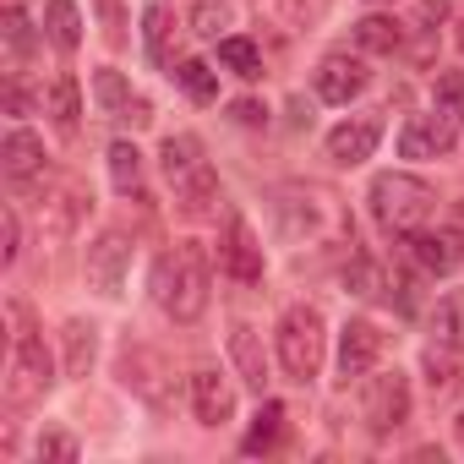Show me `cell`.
<instances>
[{
    "mask_svg": "<svg viewBox=\"0 0 464 464\" xmlns=\"http://www.w3.org/2000/svg\"><path fill=\"white\" fill-rule=\"evenodd\" d=\"M229 361H236V372H241L246 388L263 393V382H268V355H263V334H257L252 323H236V328H229Z\"/></svg>",
    "mask_w": 464,
    "mask_h": 464,
    "instance_id": "cell-18",
    "label": "cell"
},
{
    "mask_svg": "<svg viewBox=\"0 0 464 464\" xmlns=\"http://www.w3.org/2000/svg\"><path fill=\"white\" fill-rule=\"evenodd\" d=\"M431 334H437V344H448V350L464 344V290H453V295L437 301V312H431Z\"/></svg>",
    "mask_w": 464,
    "mask_h": 464,
    "instance_id": "cell-27",
    "label": "cell"
},
{
    "mask_svg": "<svg viewBox=\"0 0 464 464\" xmlns=\"http://www.w3.org/2000/svg\"><path fill=\"white\" fill-rule=\"evenodd\" d=\"M377 6H382V0H377Z\"/></svg>",
    "mask_w": 464,
    "mask_h": 464,
    "instance_id": "cell-42",
    "label": "cell"
},
{
    "mask_svg": "<svg viewBox=\"0 0 464 464\" xmlns=\"http://www.w3.org/2000/svg\"><path fill=\"white\" fill-rule=\"evenodd\" d=\"M44 110H50V121H55V131H77V115H82V88H77V77H55L50 82V93H44Z\"/></svg>",
    "mask_w": 464,
    "mask_h": 464,
    "instance_id": "cell-22",
    "label": "cell"
},
{
    "mask_svg": "<svg viewBox=\"0 0 464 464\" xmlns=\"http://www.w3.org/2000/svg\"><path fill=\"white\" fill-rule=\"evenodd\" d=\"M0 164H6V180L28 186V180H39L50 169V153H44V142L34 131L17 126V131H6V142H0Z\"/></svg>",
    "mask_w": 464,
    "mask_h": 464,
    "instance_id": "cell-15",
    "label": "cell"
},
{
    "mask_svg": "<svg viewBox=\"0 0 464 464\" xmlns=\"http://www.w3.org/2000/svg\"><path fill=\"white\" fill-rule=\"evenodd\" d=\"M453 39H459V50H464V17H459V28H453Z\"/></svg>",
    "mask_w": 464,
    "mask_h": 464,
    "instance_id": "cell-40",
    "label": "cell"
},
{
    "mask_svg": "<svg viewBox=\"0 0 464 464\" xmlns=\"http://www.w3.org/2000/svg\"><path fill=\"white\" fill-rule=\"evenodd\" d=\"M66 372L72 377H88L93 372V361H99V328L93 323H66Z\"/></svg>",
    "mask_w": 464,
    "mask_h": 464,
    "instance_id": "cell-24",
    "label": "cell"
},
{
    "mask_svg": "<svg viewBox=\"0 0 464 464\" xmlns=\"http://www.w3.org/2000/svg\"><path fill=\"white\" fill-rule=\"evenodd\" d=\"M142 28H148V61L164 66L169 61V12L164 6H148L142 12Z\"/></svg>",
    "mask_w": 464,
    "mask_h": 464,
    "instance_id": "cell-31",
    "label": "cell"
},
{
    "mask_svg": "<svg viewBox=\"0 0 464 464\" xmlns=\"http://www.w3.org/2000/svg\"><path fill=\"white\" fill-rule=\"evenodd\" d=\"M39 459H55V464H72V459H77V442H72L66 431H44V437H39Z\"/></svg>",
    "mask_w": 464,
    "mask_h": 464,
    "instance_id": "cell-35",
    "label": "cell"
},
{
    "mask_svg": "<svg viewBox=\"0 0 464 464\" xmlns=\"http://www.w3.org/2000/svg\"><path fill=\"white\" fill-rule=\"evenodd\" d=\"M410 252H415V263L426 268V274H453L459 263H464V236L459 229H415L410 236Z\"/></svg>",
    "mask_w": 464,
    "mask_h": 464,
    "instance_id": "cell-13",
    "label": "cell"
},
{
    "mask_svg": "<svg viewBox=\"0 0 464 464\" xmlns=\"http://www.w3.org/2000/svg\"><path fill=\"white\" fill-rule=\"evenodd\" d=\"M437 213V191L420 180V175H404V169H388L372 180V218L388 229V236L410 241L415 229H426Z\"/></svg>",
    "mask_w": 464,
    "mask_h": 464,
    "instance_id": "cell-3",
    "label": "cell"
},
{
    "mask_svg": "<svg viewBox=\"0 0 464 464\" xmlns=\"http://www.w3.org/2000/svg\"><path fill=\"white\" fill-rule=\"evenodd\" d=\"M99 17H104V39L110 44H126V17H121V0H93Z\"/></svg>",
    "mask_w": 464,
    "mask_h": 464,
    "instance_id": "cell-36",
    "label": "cell"
},
{
    "mask_svg": "<svg viewBox=\"0 0 464 464\" xmlns=\"http://www.w3.org/2000/svg\"><path fill=\"white\" fill-rule=\"evenodd\" d=\"M159 159H164V175H169L180 208H186V213H208L213 197H218V175H213V164L202 159V142H197L191 131H175V137H164V153H159Z\"/></svg>",
    "mask_w": 464,
    "mask_h": 464,
    "instance_id": "cell-4",
    "label": "cell"
},
{
    "mask_svg": "<svg viewBox=\"0 0 464 464\" xmlns=\"http://www.w3.org/2000/svg\"><path fill=\"white\" fill-rule=\"evenodd\" d=\"M126 268H131V246H126V236H115V229L88 246V285H93L99 295H121Z\"/></svg>",
    "mask_w": 464,
    "mask_h": 464,
    "instance_id": "cell-10",
    "label": "cell"
},
{
    "mask_svg": "<svg viewBox=\"0 0 464 464\" xmlns=\"http://www.w3.org/2000/svg\"><path fill=\"white\" fill-rule=\"evenodd\" d=\"M110 180H115L121 197H137L142 202V153L131 142H115L110 148Z\"/></svg>",
    "mask_w": 464,
    "mask_h": 464,
    "instance_id": "cell-25",
    "label": "cell"
},
{
    "mask_svg": "<svg viewBox=\"0 0 464 464\" xmlns=\"http://www.w3.org/2000/svg\"><path fill=\"white\" fill-rule=\"evenodd\" d=\"M274 213H279V229H285V241L295 246H317V241H344L350 236V218L339 208V197L328 186H279L274 197Z\"/></svg>",
    "mask_w": 464,
    "mask_h": 464,
    "instance_id": "cell-2",
    "label": "cell"
},
{
    "mask_svg": "<svg viewBox=\"0 0 464 464\" xmlns=\"http://www.w3.org/2000/svg\"><path fill=\"white\" fill-rule=\"evenodd\" d=\"M224 23H229V12L218 6V0H202V6L191 12V34H202V39H218Z\"/></svg>",
    "mask_w": 464,
    "mask_h": 464,
    "instance_id": "cell-34",
    "label": "cell"
},
{
    "mask_svg": "<svg viewBox=\"0 0 464 464\" xmlns=\"http://www.w3.org/2000/svg\"><path fill=\"white\" fill-rule=\"evenodd\" d=\"M208 285H213V268L197 241H180L175 252H164L153 263V301L175 323H197L208 312Z\"/></svg>",
    "mask_w": 464,
    "mask_h": 464,
    "instance_id": "cell-1",
    "label": "cell"
},
{
    "mask_svg": "<svg viewBox=\"0 0 464 464\" xmlns=\"http://www.w3.org/2000/svg\"><path fill=\"white\" fill-rule=\"evenodd\" d=\"M28 44H34V34H28V17L12 6V12H6V50H12V66H23Z\"/></svg>",
    "mask_w": 464,
    "mask_h": 464,
    "instance_id": "cell-33",
    "label": "cell"
},
{
    "mask_svg": "<svg viewBox=\"0 0 464 464\" xmlns=\"http://www.w3.org/2000/svg\"><path fill=\"white\" fill-rule=\"evenodd\" d=\"M274 344H279V366L295 377V382H312L323 372V350H328V323L317 306H290L274 328Z\"/></svg>",
    "mask_w": 464,
    "mask_h": 464,
    "instance_id": "cell-5",
    "label": "cell"
},
{
    "mask_svg": "<svg viewBox=\"0 0 464 464\" xmlns=\"http://www.w3.org/2000/svg\"><path fill=\"white\" fill-rule=\"evenodd\" d=\"M361 415H366V426H372L377 437L399 431V426L410 420V382H404V372H382V377H372V382H366V404H361Z\"/></svg>",
    "mask_w": 464,
    "mask_h": 464,
    "instance_id": "cell-7",
    "label": "cell"
},
{
    "mask_svg": "<svg viewBox=\"0 0 464 464\" xmlns=\"http://www.w3.org/2000/svg\"><path fill=\"white\" fill-rule=\"evenodd\" d=\"M355 44H361V50H372V55H393V50L404 44V23H399V17L372 12V17H361V23H355Z\"/></svg>",
    "mask_w": 464,
    "mask_h": 464,
    "instance_id": "cell-21",
    "label": "cell"
},
{
    "mask_svg": "<svg viewBox=\"0 0 464 464\" xmlns=\"http://www.w3.org/2000/svg\"><path fill=\"white\" fill-rule=\"evenodd\" d=\"M159 377H164V361H159V355H148V350H126V355H121V382L137 388V393L153 399V404L164 399V382H159Z\"/></svg>",
    "mask_w": 464,
    "mask_h": 464,
    "instance_id": "cell-20",
    "label": "cell"
},
{
    "mask_svg": "<svg viewBox=\"0 0 464 464\" xmlns=\"http://www.w3.org/2000/svg\"><path fill=\"white\" fill-rule=\"evenodd\" d=\"M377 137H382V126L377 121H344V126H334L328 131V159L334 164H366L372 153H377Z\"/></svg>",
    "mask_w": 464,
    "mask_h": 464,
    "instance_id": "cell-16",
    "label": "cell"
},
{
    "mask_svg": "<svg viewBox=\"0 0 464 464\" xmlns=\"http://www.w3.org/2000/svg\"><path fill=\"white\" fill-rule=\"evenodd\" d=\"M453 426H459V442H464V415H459V420H453Z\"/></svg>",
    "mask_w": 464,
    "mask_h": 464,
    "instance_id": "cell-41",
    "label": "cell"
},
{
    "mask_svg": "<svg viewBox=\"0 0 464 464\" xmlns=\"http://www.w3.org/2000/svg\"><path fill=\"white\" fill-rule=\"evenodd\" d=\"M263 115H268V110H263V104H252V99H241V104H236V121H241V126H263Z\"/></svg>",
    "mask_w": 464,
    "mask_h": 464,
    "instance_id": "cell-39",
    "label": "cell"
},
{
    "mask_svg": "<svg viewBox=\"0 0 464 464\" xmlns=\"http://www.w3.org/2000/svg\"><path fill=\"white\" fill-rule=\"evenodd\" d=\"M44 34L55 50H77L82 44V17H77V0H44Z\"/></svg>",
    "mask_w": 464,
    "mask_h": 464,
    "instance_id": "cell-23",
    "label": "cell"
},
{
    "mask_svg": "<svg viewBox=\"0 0 464 464\" xmlns=\"http://www.w3.org/2000/svg\"><path fill=\"white\" fill-rule=\"evenodd\" d=\"M344 285H350L355 295H377V268H372L366 257H355V268L344 274Z\"/></svg>",
    "mask_w": 464,
    "mask_h": 464,
    "instance_id": "cell-37",
    "label": "cell"
},
{
    "mask_svg": "<svg viewBox=\"0 0 464 464\" xmlns=\"http://www.w3.org/2000/svg\"><path fill=\"white\" fill-rule=\"evenodd\" d=\"M93 99H99V110H104V115H115V121H131V126H148V121H153V104H148V99H137V93H131V82H126L121 72H110V66L93 77Z\"/></svg>",
    "mask_w": 464,
    "mask_h": 464,
    "instance_id": "cell-12",
    "label": "cell"
},
{
    "mask_svg": "<svg viewBox=\"0 0 464 464\" xmlns=\"http://www.w3.org/2000/svg\"><path fill=\"white\" fill-rule=\"evenodd\" d=\"M366 82H372V72H366L361 55H344V50H339V55H328V61L317 66V99H323V104H350Z\"/></svg>",
    "mask_w": 464,
    "mask_h": 464,
    "instance_id": "cell-11",
    "label": "cell"
},
{
    "mask_svg": "<svg viewBox=\"0 0 464 464\" xmlns=\"http://www.w3.org/2000/svg\"><path fill=\"white\" fill-rule=\"evenodd\" d=\"M191 410L202 426H224L236 415V393H229V382L218 372H191Z\"/></svg>",
    "mask_w": 464,
    "mask_h": 464,
    "instance_id": "cell-17",
    "label": "cell"
},
{
    "mask_svg": "<svg viewBox=\"0 0 464 464\" xmlns=\"http://www.w3.org/2000/svg\"><path fill=\"white\" fill-rule=\"evenodd\" d=\"M431 99H437V110H442V115L464 121V72H442V77L431 82Z\"/></svg>",
    "mask_w": 464,
    "mask_h": 464,
    "instance_id": "cell-32",
    "label": "cell"
},
{
    "mask_svg": "<svg viewBox=\"0 0 464 464\" xmlns=\"http://www.w3.org/2000/svg\"><path fill=\"white\" fill-rule=\"evenodd\" d=\"M420 366H426V388H431L437 399L459 388V361H453V350H448V344H431Z\"/></svg>",
    "mask_w": 464,
    "mask_h": 464,
    "instance_id": "cell-28",
    "label": "cell"
},
{
    "mask_svg": "<svg viewBox=\"0 0 464 464\" xmlns=\"http://www.w3.org/2000/svg\"><path fill=\"white\" fill-rule=\"evenodd\" d=\"M0 236H6V263H17L23 246H17V213L12 208H6V218H0Z\"/></svg>",
    "mask_w": 464,
    "mask_h": 464,
    "instance_id": "cell-38",
    "label": "cell"
},
{
    "mask_svg": "<svg viewBox=\"0 0 464 464\" xmlns=\"http://www.w3.org/2000/svg\"><path fill=\"white\" fill-rule=\"evenodd\" d=\"M218 268L236 279V285H257L263 279V246L252 236V224L241 213H229L224 224V241H218Z\"/></svg>",
    "mask_w": 464,
    "mask_h": 464,
    "instance_id": "cell-8",
    "label": "cell"
},
{
    "mask_svg": "<svg viewBox=\"0 0 464 464\" xmlns=\"http://www.w3.org/2000/svg\"><path fill=\"white\" fill-rule=\"evenodd\" d=\"M279 442H285V404H274V399H268V404L257 410V426L246 431V442H241V448H246V453H274Z\"/></svg>",
    "mask_w": 464,
    "mask_h": 464,
    "instance_id": "cell-26",
    "label": "cell"
},
{
    "mask_svg": "<svg viewBox=\"0 0 464 464\" xmlns=\"http://www.w3.org/2000/svg\"><path fill=\"white\" fill-rule=\"evenodd\" d=\"M377 361H382V334H377V323H350V328L339 334V377H344V382H350V377H366Z\"/></svg>",
    "mask_w": 464,
    "mask_h": 464,
    "instance_id": "cell-14",
    "label": "cell"
},
{
    "mask_svg": "<svg viewBox=\"0 0 464 464\" xmlns=\"http://www.w3.org/2000/svg\"><path fill=\"white\" fill-rule=\"evenodd\" d=\"M218 61L236 72V77H263V55H257V44L252 39H218Z\"/></svg>",
    "mask_w": 464,
    "mask_h": 464,
    "instance_id": "cell-29",
    "label": "cell"
},
{
    "mask_svg": "<svg viewBox=\"0 0 464 464\" xmlns=\"http://www.w3.org/2000/svg\"><path fill=\"white\" fill-rule=\"evenodd\" d=\"M55 366H50V350H44V339L34 334V328H23V306H17V339H12V361H6V399L12 404H34V399H44L50 393V377Z\"/></svg>",
    "mask_w": 464,
    "mask_h": 464,
    "instance_id": "cell-6",
    "label": "cell"
},
{
    "mask_svg": "<svg viewBox=\"0 0 464 464\" xmlns=\"http://www.w3.org/2000/svg\"><path fill=\"white\" fill-rule=\"evenodd\" d=\"M175 82H180L186 99H197V104H213V99H218V77H213V66H202V61H180V66H175Z\"/></svg>",
    "mask_w": 464,
    "mask_h": 464,
    "instance_id": "cell-30",
    "label": "cell"
},
{
    "mask_svg": "<svg viewBox=\"0 0 464 464\" xmlns=\"http://www.w3.org/2000/svg\"><path fill=\"white\" fill-rule=\"evenodd\" d=\"M453 137H459V121H453V115H442V110L410 115L404 131H399V153H404V159H437V153L453 148Z\"/></svg>",
    "mask_w": 464,
    "mask_h": 464,
    "instance_id": "cell-9",
    "label": "cell"
},
{
    "mask_svg": "<svg viewBox=\"0 0 464 464\" xmlns=\"http://www.w3.org/2000/svg\"><path fill=\"white\" fill-rule=\"evenodd\" d=\"M39 208H44V241L61 246V241H72V229H77L88 197H82L77 186H61V191H50V202H39Z\"/></svg>",
    "mask_w": 464,
    "mask_h": 464,
    "instance_id": "cell-19",
    "label": "cell"
}]
</instances>
